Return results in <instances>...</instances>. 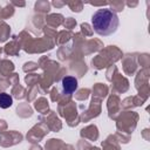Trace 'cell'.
I'll return each mask as SVG.
<instances>
[{
	"label": "cell",
	"instance_id": "7a4b0ae2",
	"mask_svg": "<svg viewBox=\"0 0 150 150\" xmlns=\"http://www.w3.org/2000/svg\"><path fill=\"white\" fill-rule=\"evenodd\" d=\"M62 89L67 95L73 94L77 89V80L73 76H66L62 80Z\"/></svg>",
	"mask_w": 150,
	"mask_h": 150
},
{
	"label": "cell",
	"instance_id": "3957f363",
	"mask_svg": "<svg viewBox=\"0 0 150 150\" xmlns=\"http://www.w3.org/2000/svg\"><path fill=\"white\" fill-rule=\"evenodd\" d=\"M12 103H13V98H12V96H9L8 94H5V93L0 94V108L6 109V108L11 107Z\"/></svg>",
	"mask_w": 150,
	"mask_h": 150
},
{
	"label": "cell",
	"instance_id": "6da1fadb",
	"mask_svg": "<svg viewBox=\"0 0 150 150\" xmlns=\"http://www.w3.org/2000/svg\"><path fill=\"white\" fill-rule=\"evenodd\" d=\"M118 23L120 20L117 14L109 8L96 11L91 18V25L94 30L102 36L114 34L118 27Z\"/></svg>",
	"mask_w": 150,
	"mask_h": 150
}]
</instances>
